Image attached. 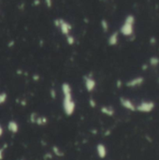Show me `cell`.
<instances>
[{
	"mask_svg": "<svg viewBox=\"0 0 159 160\" xmlns=\"http://www.w3.org/2000/svg\"><path fill=\"white\" fill-rule=\"evenodd\" d=\"M149 65L152 68H157L159 66V57L158 56H151L149 59Z\"/></svg>",
	"mask_w": 159,
	"mask_h": 160,
	"instance_id": "cell-13",
	"label": "cell"
},
{
	"mask_svg": "<svg viewBox=\"0 0 159 160\" xmlns=\"http://www.w3.org/2000/svg\"><path fill=\"white\" fill-rule=\"evenodd\" d=\"M19 124L18 123L16 122V121L14 120H11L8 123V129L9 131L12 134H16V133H18V131H19Z\"/></svg>",
	"mask_w": 159,
	"mask_h": 160,
	"instance_id": "cell-12",
	"label": "cell"
},
{
	"mask_svg": "<svg viewBox=\"0 0 159 160\" xmlns=\"http://www.w3.org/2000/svg\"><path fill=\"white\" fill-rule=\"evenodd\" d=\"M61 91L63 95V110L64 113L68 116H71L74 113L76 109V103L73 98L72 88L68 82H64L61 86Z\"/></svg>",
	"mask_w": 159,
	"mask_h": 160,
	"instance_id": "cell-1",
	"label": "cell"
},
{
	"mask_svg": "<svg viewBox=\"0 0 159 160\" xmlns=\"http://www.w3.org/2000/svg\"><path fill=\"white\" fill-rule=\"evenodd\" d=\"M122 82H121V80H118V81H117V87L118 88H121L122 87Z\"/></svg>",
	"mask_w": 159,
	"mask_h": 160,
	"instance_id": "cell-22",
	"label": "cell"
},
{
	"mask_svg": "<svg viewBox=\"0 0 159 160\" xmlns=\"http://www.w3.org/2000/svg\"><path fill=\"white\" fill-rule=\"evenodd\" d=\"M97 153L98 157H100L101 159L105 158L107 156V153H108L107 147L105 146L103 143H98V144L97 145Z\"/></svg>",
	"mask_w": 159,
	"mask_h": 160,
	"instance_id": "cell-9",
	"label": "cell"
},
{
	"mask_svg": "<svg viewBox=\"0 0 159 160\" xmlns=\"http://www.w3.org/2000/svg\"><path fill=\"white\" fill-rule=\"evenodd\" d=\"M155 43H156V38H155L154 37H152L150 38V44H152V45H154Z\"/></svg>",
	"mask_w": 159,
	"mask_h": 160,
	"instance_id": "cell-21",
	"label": "cell"
},
{
	"mask_svg": "<svg viewBox=\"0 0 159 160\" xmlns=\"http://www.w3.org/2000/svg\"><path fill=\"white\" fill-rule=\"evenodd\" d=\"M155 104L152 100H142L139 105L136 106V111L142 113H150L154 110Z\"/></svg>",
	"mask_w": 159,
	"mask_h": 160,
	"instance_id": "cell-3",
	"label": "cell"
},
{
	"mask_svg": "<svg viewBox=\"0 0 159 160\" xmlns=\"http://www.w3.org/2000/svg\"><path fill=\"white\" fill-rule=\"evenodd\" d=\"M83 84H84L85 89H86V91L91 93L95 90V87H97V81L95 80L93 75L88 74L83 77Z\"/></svg>",
	"mask_w": 159,
	"mask_h": 160,
	"instance_id": "cell-5",
	"label": "cell"
},
{
	"mask_svg": "<svg viewBox=\"0 0 159 160\" xmlns=\"http://www.w3.org/2000/svg\"><path fill=\"white\" fill-rule=\"evenodd\" d=\"M8 100V95L6 92H1L0 93V105L5 104Z\"/></svg>",
	"mask_w": 159,
	"mask_h": 160,
	"instance_id": "cell-15",
	"label": "cell"
},
{
	"mask_svg": "<svg viewBox=\"0 0 159 160\" xmlns=\"http://www.w3.org/2000/svg\"><path fill=\"white\" fill-rule=\"evenodd\" d=\"M89 104H90V106L92 108H95V107H97V103H95V99H93V98H90V100H89Z\"/></svg>",
	"mask_w": 159,
	"mask_h": 160,
	"instance_id": "cell-19",
	"label": "cell"
},
{
	"mask_svg": "<svg viewBox=\"0 0 159 160\" xmlns=\"http://www.w3.org/2000/svg\"><path fill=\"white\" fill-rule=\"evenodd\" d=\"M135 16L128 14L125 17L123 24L121 25L120 33L125 37H131L134 35V25H135Z\"/></svg>",
	"mask_w": 159,
	"mask_h": 160,
	"instance_id": "cell-2",
	"label": "cell"
},
{
	"mask_svg": "<svg viewBox=\"0 0 159 160\" xmlns=\"http://www.w3.org/2000/svg\"><path fill=\"white\" fill-rule=\"evenodd\" d=\"M100 111L109 117H112L115 114V110L111 106H102L100 108Z\"/></svg>",
	"mask_w": 159,
	"mask_h": 160,
	"instance_id": "cell-11",
	"label": "cell"
},
{
	"mask_svg": "<svg viewBox=\"0 0 159 160\" xmlns=\"http://www.w3.org/2000/svg\"><path fill=\"white\" fill-rule=\"evenodd\" d=\"M120 104L124 109H125L127 111H136V105L134 104L131 99L127 98V97H120Z\"/></svg>",
	"mask_w": 159,
	"mask_h": 160,
	"instance_id": "cell-8",
	"label": "cell"
},
{
	"mask_svg": "<svg viewBox=\"0 0 159 160\" xmlns=\"http://www.w3.org/2000/svg\"><path fill=\"white\" fill-rule=\"evenodd\" d=\"M119 42V32H113L108 38V44L110 46H116Z\"/></svg>",
	"mask_w": 159,
	"mask_h": 160,
	"instance_id": "cell-10",
	"label": "cell"
},
{
	"mask_svg": "<svg viewBox=\"0 0 159 160\" xmlns=\"http://www.w3.org/2000/svg\"><path fill=\"white\" fill-rule=\"evenodd\" d=\"M5 150H6V147H0V160H3V159H4V156H5Z\"/></svg>",
	"mask_w": 159,
	"mask_h": 160,
	"instance_id": "cell-18",
	"label": "cell"
},
{
	"mask_svg": "<svg viewBox=\"0 0 159 160\" xmlns=\"http://www.w3.org/2000/svg\"><path fill=\"white\" fill-rule=\"evenodd\" d=\"M40 1L39 0H35V5H39Z\"/></svg>",
	"mask_w": 159,
	"mask_h": 160,
	"instance_id": "cell-25",
	"label": "cell"
},
{
	"mask_svg": "<svg viewBox=\"0 0 159 160\" xmlns=\"http://www.w3.org/2000/svg\"><path fill=\"white\" fill-rule=\"evenodd\" d=\"M144 81H145L144 77L138 76V77H135V78L128 80V81L125 82V86L128 88H137L144 84Z\"/></svg>",
	"mask_w": 159,
	"mask_h": 160,
	"instance_id": "cell-6",
	"label": "cell"
},
{
	"mask_svg": "<svg viewBox=\"0 0 159 160\" xmlns=\"http://www.w3.org/2000/svg\"><path fill=\"white\" fill-rule=\"evenodd\" d=\"M3 133H4V128H3V126L0 124V137H2Z\"/></svg>",
	"mask_w": 159,
	"mask_h": 160,
	"instance_id": "cell-23",
	"label": "cell"
},
{
	"mask_svg": "<svg viewBox=\"0 0 159 160\" xmlns=\"http://www.w3.org/2000/svg\"><path fill=\"white\" fill-rule=\"evenodd\" d=\"M100 24H101V27H102V30L105 32V33H107V32L109 31V28H110V25H109V23H108V21L105 20V19H102Z\"/></svg>",
	"mask_w": 159,
	"mask_h": 160,
	"instance_id": "cell-14",
	"label": "cell"
},
{
	"mask_svg": "<svg viewBox=\"0 0 159 160\" xmlns=\"http://www.w3.org/2000/svg\"><path fill=\"white\" fill-rule=\"evenodd\" d=\"M66 42H68V45H73V44L75 43V38L72 35H68V36H66Z\"/></svg>",
	"mask_w": 159,
	"mask_h": 160,
	"instance_id": "cell-16",
	"label": "cell"
},
{
	"mask_svg": "<svg viewBox=\"0 0 159 160\" xmlns=\"http://www.w3.org/2000/svg\"><path fill=\"white\" fill-rule=\"evenodd\" d=\"M53 153H55V155H56L57 156H63L62 151H61V150H60L57 146H53Z\"/></svg>",
	"mask_w": 159,
	"mask_h": 160,
	"instance_id": "cell-17",
	"label": "cell"
},
{
	"mask_svg": "<svg viewBox=\"0 0 159 160\" xmlns=\"http://www.w3.org/2000/svg\"><path fill=\"white\" fill-rule=\"evenodd\" d=\"M147 68H148V66L146 65V64H144V65L142 66V69H143V70H145V69H147Z\"/></svg>",
	"mask_w": 159,
	"mask_h": 160,
	"instance_id": "cell-24",
	"label": "cell"
},
{
	"mask_svg": "<svg viewBox=\"0 0 159 160\" xmlns=\"http://www.w3.org/2000/svg\"><path fill=\"white\" fill-rule=\"evenodd\" d=\"M45 4L48 8H52L53 6V0H45Z\"/></svg>",
	"mask_w": 159,
	"mask_h": 160,
	"instance_id": "cell-20",
	"label": "cell"
},
{
	"mask_svg": "<svg viewBox=\"0 0 159 160\" xmlns=\"http://www.w3.org/2000/svg\"><path fill=\"white\" fill-rule=\"evenodd\" d=\"M55 24L56 27L59 28L64 36L66 37V36H68V35H70L72 26L68 22H66V20H64V19H56V20H55Z\"/></svg>",
	"mask_w": 159,
	"mask_h": 160,
	"instance_id": "cell-4",
	"label": "cell"
},
{
	"mask_svg": "<svg viewBox=\"0 0 159 160\" xmlns=\"http://www.w3.org/2000/svg\"><path fill=\"white\" fill-rule=\"evenodd\" d=\"M30 121L31 123L37 124V126H45L48 123V118L46 116H42V115L33 113L30 115Z\"/></svg>",
	"mask_w": 159,
	"mask_h": 160,
	"instance_id": "cell-7",
	"label": "cell"
}]
</instances>
